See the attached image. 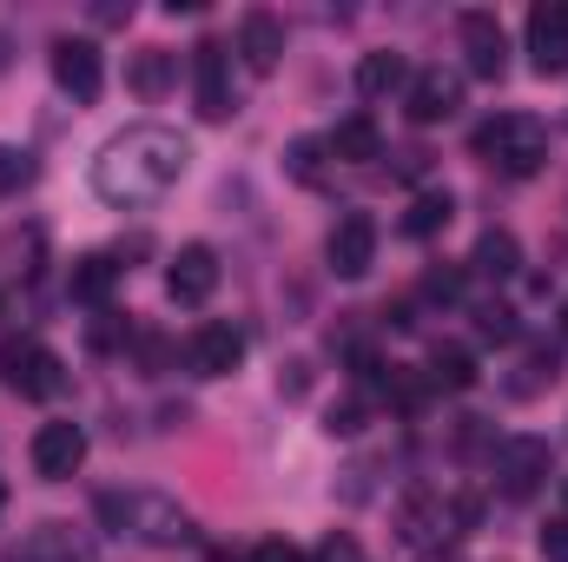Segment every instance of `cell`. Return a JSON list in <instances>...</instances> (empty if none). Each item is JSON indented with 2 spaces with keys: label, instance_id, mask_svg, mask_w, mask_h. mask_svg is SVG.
I'll use <instances>...</instances> for the list:
<instances>
[{
  "label": "cell",
  "instance_id": "6da1fadb",
  "mask_svg": "<svg viewBox=\"0 0 568 562\" xmlns=\"http://www.w3.org/2000/svg\"><path fill=\"white\" fill-rule=\"evenodd\" d=\"M185 159H192V145L179 140L172 127H126L120 140L100 145V159H93V192L106 199V205H159L179 179H185Z\"/></svg>",
  "mask_w": 568,
  "mask_h": 562
},
{
  "label": "cell",
  "instance_id": "7a4b0ae2",
  "mask_svg": "<svg viewBox=\"0 0 568 562\" xmlns=\"http://www.w3.org/2000/svg\"><path fill=\"white\" fill-rule=\"evenodd\" d=\"M100 523H106L113 536L145 543V550H179V543H192V516H185L172 496H159V490H106V496H100Z\"/></svg>",
  "mask_w": 568,
  "mask_h": 562
},
{
  "label": "cell",
  "instance_id": "3957f363",
  "mask_svg": "<svg viewBox=\"0 0 568 562\" xmlns=\"http://www.w3.org/2000/svg\"><path fill=\"white\" fill-rule=\"evenodd\" d=\"M476 152H483L496 172L529 179V172L549 165V133H542V120H529V113H496V120L476 127Z\"/></svg>",
  "mask_w": 568,
  "mask_h": 562
},
{
  "label": "cell",
  "instance_id": "277c9868",
  "mask_svg": "<svg viewBox=\"0 0 568 562\" xmlns=\"http://www.w3.org/2000/svg\"><path fill=\"white\" fill-rule=\"evenodd\" d=\"M0 378L20 398H60V384H67L60 358L47 344H33V338H0Z\"/></svg>",
  "mask_w": 568,
  "mask_h": 562
},
{
  "label": "cell",
  "instance_id": "5b68a950",
  "mask_svg": "<svg viewBox=\"0 0 568 562\" xmlns=\"http://www.w3.org/2000/svg\"><path fill=\"white\" fill-rule=\"evenodd\" d=\"M324 259H331V272H337V279H364V272L377 265V219H371V212L337 219V225H331Z\"/></svg>",
  "mask_w": 568,
  "mask_h": 562
},
{
  "label": "cell",
  "instance_id": "8992f818",
  "mask_svg": "<svg viewBox=\"0 0 568 562\" xmlns=\"http://www.w3.org/2000/svg\"><path fill=\"white\" fill-rule=\"evenodd\" d=\"M53 80H60V93H73L80 107L100 100V87H106L100 47H93V40H53Z\"/></svg>",
  "mask_w": 568,
  "mask_h": 562
},
{
  "label": "cell",
  "instance_id": "52a82bcc",
  "mask_svg": "<svg viewBox=\"0 0 568 562\" xmlns=\"http://www.w3.org/2000/svg\"><path fill=\"white\" fill-rule=\"evenodd\" d=\"M80 463H87V430H80V423L60 418V423H40V430H33V470H40L47 483H67Z\"/></svg>",
  "mask_w": 568,
  "mask_h": 562
},
{
  "label": "cell",
  "instance_id": "ba28073f",
  "mask_svg": "<svg viewBox=\"0 0 568 562\" xmlns=\"http://www.w3.org/2000/svg\"><path fill=\"white\" fill-rule=\"evenodd\" d=\"M239 364H245V331H239V324L212 318V324L192 331V371H199V378H232Z\"/></svg>",
  "mask_w": 568,
  "mask_h": 562
},
{
  "label": "cell",
  "instance_id": "9c48e42d",
  "mask_svg": "<svg viewBox=\"0 0 568 562\" xmlns=\"http://www.w3.org/2000/svg\"><path fill=\"white\" fill-rule=\"evenodd\" d=\"M549 463H556V456H549L542 436H509V443L496 450V476H503L509 496H529V490L549 476Z\"/></svg>",
  "mask_w": 568,
  "mask_h": 562
},
{
  "label": "cell",
  "instance_id": "30bf717a",
  "mask_svg": "<svg viewBox=\"0 0 568 562\" xmlns=\"http://www.w3.org/2000/svg\"><path fill=\"white\" fill-rule=\"evenodd\" d=\"M192 73H199V113H205V120H232L239 100H232L225 47H219V40H199V47H192Z\"/></svg>",
  "mask_w": 568,
  "mask_h": 562
},
{
  "label": "cell",
  "instance_id": "8fae6325",
  "mask_svg": "<svg viewBox=\"0 0 568 562\" xmlns=\"http://www.w3.org/2000/svg\"><path fill=\"white\" fill-rule=\"evenodd\" d=\"M239 60H245V73H258V80L278 73V60H284V20L278 13L258 7V13L239 20Z\"/></svg>",
  "mask_w": 568,
  "mask_h": 562
},
{
  "label": "cell",
  "instance_id": "7c38bea8",
  "mask_svg": "<svg viewBox=\"0 0 568 562\" xmlns=\"http://www.w3.org/2000/svg\"><path fill=\"white\" fill-rule=\"evenodd\" d=\"M165 291H172V304H205L219 291V252L212 245H185L172 259V272H165Z\"/></svg>",
  "mask_w": 568,
  "mask_h": 562
},
{
  "label": "cell",
  "instance_id": "4fadbf2b",
  "mask_svg": "<svg viewBox=\"0 0 568 562\" xmlns=\"http://www.w3.org/2000/svg\"><path fill=\"white\" fill-rule=\"evenodd\" d=\"M456 100H463V80H449V73H410V87H404V113H410V127H436V120H449Z\"/></svg>",
  "mask_w": 568,
  "mask_h": 562
},
{
  "label": "cell",
  "instance_id": "5bb4252c",
  "mask_svg": "<svg viewBox=\"0 0 568 562\" xmlns=\"http://www.w3.org/2000/svg\"><path fill=\"white\" fill-rule=\"evenodd\" d=\"M529 60L536 73H568V7H536L529 13Z\"/></svg>",
  "mask_w": 568,
  "mask_h": 562
},
{
  "label": "cell",
  "instance_id": "9a60e30c",
  "mask_svg": "<svg viewBox=\"0 0 568 562\" xmlns=\"http://www.w3.org/2000/svg\"><path fill=\"white\" fill-rule=\"evenodd\" d=\"M463 53H469V73L503 80V67H509V40H503L496 13H463Z\"/></svg>",
  "mask_w": 568,
  "mask_h": 562
},
{
  "label": "cell",
  "instance_id": "2e32d148",
  "mask_svg": "<svg viewBox=\"0 0 568 562\" xmlns=\"http://www.w3.org/2000/svg\"><path fill=\"white\" fill-rule=\"evenodd\" d=\"M172 80H179V53H165V47H140L133 67H126V87H133L140 100H165Z\"/></svg>",
  "mask_w": 568,
  "mask_h": 562
},
{
  "label": "cell",
  "instance_id": "e0dca14e",
  "mask_svg": "<svg viewBox=\"0 0 568 562\" xmlns=\"http://www.w3.org/2000/svg\"><path fill=\"white\" fill-rule=\"evenodd\" d=\"M410 87V60L404 53H364L357 60V93H371V100H384V93H404Z\"/></svg>",
  "mask_w": 568,
  "mask_h": 562
},
{
  "label": "cell",
  "instance_id": "ac0fdd59",
  "mask_svg": "<svg viewBox=\"0 0 568 562\" xmlns=\"http://www.w3.org/2000/svg\"><path fill=\"white\" fill-rule=\"evenodd\" d=\"M331 159H351V165H364V159H377V145H384V133H377V120L371 113H351V120H337L331 127Z\"/></svg>",
  "mask_w": 568,
  "mask_h": 562
},
{
  "label": "cell",
  "instance_id": "d6986e66",
  "mask_svg": "<svg viewBox=\"0 0 568 562\" xmlns=\"http://www.w3.org/2000/svg\"><path fill=\"white\" fill-rule=\"evenodd\" d=\"M449 219H456V199H449V192H417L410 212H404V232H410V239H436Z\"/></svg>",
  "mask_w": 568,
  "mask_h": 562
},
{
  "label": "cell",
  "instance_id": "ffe728a7",
  "mask_svg": "<svg viewBox=\"0 0 568 562\" xmlns=\"http://www.w3.org/2000/svg\"><path fill=\"white\" fill-rule=\"evenodd\" d=\"M113 284H120V265H113L106 252H93V259L73 265V298H80V304H106Z\"/></svg>",
  "mask_w": 568,
  "mask_h": 562
},
{
  "label": "cell",
  "instance_id": "44dd1931",
  "mask_svg": "<svg viewBox=\"0 0 568 562\" xmlns=\"http://www.w3.org/2000/svg\"><path fill=\"white\" fill-rule=\"evenodd\" d=\"M404 536H410V543H436V536H449V503H436V496H410V503H404Z\"/></svg>",
  "mask_w": 568,
  "mask_h": 562
},
{
  "label": "cell",
  "instance_id": "7402d4cb",
  "mask_svg": "<svg viewBox=\"0 0 568 562\" xmlns=\"http://www.w3.org/2000/svg\"><path fill=\"white\" fill-rule=\"evenodd\" d=\"M523 265V245H516V232H483L476 239V272H489V279H509Z\"/></svg>",
  "mask_w": 568,
  "mask_h": 562
},
{
  "label": "cell",
  "instance_id": "603a6c76",
  "mask_svg": "<svg viewBox=\"0 0 568 562\" xmlns=\"http://www.w3.org/2000/svg\"><path fill=\"white\" fill-rule=\"evenodd\" d=\"M429 384H436V391H469V384H476V358H469L463 344H443V351L429 358Z\"/></svg>",
  "mask_w": 568,
  "mask_h": 562
},
{
  "label": "cell",
  "instance_id": "cb8c5ba5",
  "mask_svg": "<svg viewBox=\"0 0 568 562\" xmlns=\"http://www.w3.org/2000/svg\"><path fill=\"white\" fill-rule=\"evenodd\" d=\"M20 562H87V556H80V550H73V536L53 523V530H40V536L27 543V556H20Z\"/></svg>",
  "mask_w": 568,
  "mask_h": 562
},
{
  "label": "cell",
  "instance_id": "d4e9b609",
  "mask_svg": "<svg viewBox=\"0 0 568 562\" xmlns=\"http://www.w3.org/2000/svg\"><path fill=\"white\" fill-rule=\"evenodd\" d=\"M324 152H331L324 140H291V152H284L291 179H297V185H317V172H324Z\"/></svg>",
  "mask_w": 568,
  "mask_h": 562
},
{
  "label": "cell",
  "instance_id": "484cf974",
  "mask_svg": "<svg viewBox=\"0 0 568 562\" xmlns=\"http://www.w3.org/2000/svg\"><path fill=\"white\" fill-rule=\"evenodd\" d=\"M390 404L397 411H424V398H429V378H417V371H390Z\"/></svg>",
  "mask_w": 568,
  "mask_h": 562
},
{
  "label": "cell",
  "instance_id": "4316f807",
  "mask_svg": "<svg viewBox=\"0 0 568 562\" xmlns=\"http://www.w3.org/2000/svg\"><path fill=\"white\" fill-rule=\"evenodd\" d=\"M27 179H33V159H27L20 145H0V199H7V192H20Z\"/></svg>",
  "mask_w": 568,
  "mask_h": 562
},
{
  "label": "cell",
  "instance_id": "83f0119b",
  "mask_svg": "<svg viewBox=\"0 0 568 562\" xmlns=\"http://www.w3.org/2000/svg\"><path fill=\"white\" fill-rule=\"evenodd\" d=\"M483 338L509 344V338H516V311H509V304H489V311H483Z\"/></svg>",
  "mask_w": 568,
  "mask_h": 562
},
{
  "label": "cell",
  "instance_id": "f1b7e54d",
  "mask_svg": "<svg viewBox=\"0 0 568 562\" xmlns=\"http://www.w3.org/2000/svg\"><path fill=\"white\" fill-rule=\"evenodd\" d=\"M324 430H331V436H357V430H364V404H337Z\"/></svg>",
  "mask_w": 568,
  "mask_h": 562
},
{
  "label": "cell",
  "instance_id": "f546056e",
  "mask_svg": "<svg viewBox=\"0 0 568 562\" xmlns=\"http://www.w3.org/2000/svg\"><path fill=\"white\" fill-rule=\"evenodd\" d=\"M311 562H364V550H357L351 536H331V543H317V556Z\"/></svg>",
  "mask_w": 568,
  "mask_h": 562
},
{
  "label": "cell",
  "instance_id": "4dcf8cb0",
  "mask_svg": "<svg viewBox=\"0 0 568 562\" xmlns=\"http://www.w3.org/2000/svg\"><path fill=\"white\" fill-rule=\"evenodd\" d=\"M245 562H311V556H304V550H291V543H258Z\"/></svg>",
  "mask_w": 568,
  "mask_h": 562
},
{
  "label": "cell",
  "instance_id": "1f68e13d",
  "mask_svg": "<svg viewBox=\"0 0 568 562\" xmlns=\"http://www.w3.org/2000/svg\"><path fill=\"white\" fill-rule=\"evenodd\" d=\"M542 556L568 562V523H549V530H542Z\"/></svg>",
  "mask_w": 568,
  "mask_h": 562
},
{
  "label": "cell",
  "instance_id": "d6a6232c",
  "mask_svg": "<svg viewBox=\"0 0 568 562\" xmlns=\"http://www.w3.org/2000/svg\"><path fill=\"white\" fill-rule=\"evenodd\" d=\"M429 291H443V298H456V291H463V272H429Z\"/></svg>",
  "mask_w": 568,
  "mask_h": 562
},
{
  "label": "cell",
  "instance_id": "836d02e7",
  "mask_svg": "<svg viewBox=\"0 0 568 562\" xmlns=\"http://www.w3.org/2000/svg\"><path fill=\"white\" fill-rule=\"evenodd\" d=\"M0 510H7V483H0Z\"/></svg>",
  "mask_w": 568,
  "mask_h": 562
},
{
  "label": "cell",
  "instance_id": "e575fe53",
  "mask_svg": "<svg viewBox=\"0 0 568 562\" xmlns=\"http://www.w3.org/2000/svg\"><path fill=\"white\" fill-rule=\"evenodd\" d=\"M562 324H568V304H562Z\"/></svg>",
  "mask_w": 568,
  "mask_h": 562
}]
</instances>
